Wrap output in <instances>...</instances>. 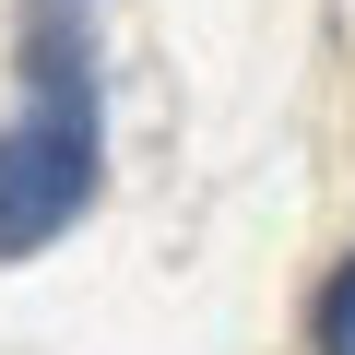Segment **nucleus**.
<instances>
[{"label": "nucleus", "mask_w": 355, "mask_h": 355, "mask_svg": "<svg viewBox=\"0 0 355 355\" xmlns=\"http://www.w3.org/2000/svg\"><path fill=\"white\" fill-rule=\"evenodd\" d=\"M95 202V107H36L24 130H0V261L48 249Z\"/></svg>", "instance_id": "obj_1"}, {"label": "nucleus", "mask_w": 355, "mask_h": 355, "mask_svg": "<svg viewBox=\"0 0 355 355\" xmlns=\"http://www.w3.org/2000/svg\"><path fill=\"white\" fill-rule=\"evenodd\" d=\"M24 83H36V107H95V36H83V0H36V12H24Z\"/></svg>", "instance_id": "obj_2"}, {"label": "nucleus", "mask_w": 355, "mask_h": 355, "mask_svg": "<svg viewBox=\"0 0 355 355\" xmlns=\"http://www.w3.org/2000/svg\"><path fill=\"white\" fill-rule=\"evenodd\" d=\"M320 355H355V261H343V284L320 296Z\"/></svg>", "instance_id": "obj_3"}]
</instances>
